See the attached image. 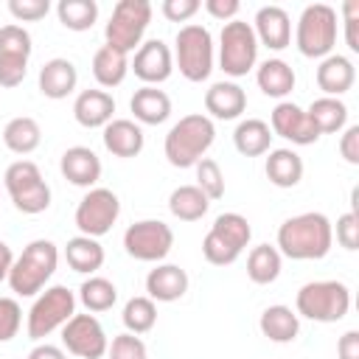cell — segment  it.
<instances>
[{
	"label": "cell",
	"instance_id": "ffe728a7",
	"mask_svg": "<svg viewBox=\"0 0 359 359\" xmlns=\"http://www.w3.org/2000/svg\"><path fill=\"white\" fill-rule=\"evenodd\" d=\"M188 272L177 264H157L146 275V297L154 303H174L188 292Z\"/></svg>",
	"mask_w": 359,
	"mask_h": 359
},
{
	"label": "cell",
	"instance_id": "e575fe53",
	"mask_svg": "<svg viewBox=\"0 0 359 359\" xmlns=\"http://www.w3.org/2000/svg\"><path fill=\"white\" fill-rule=\"evenodd\" d=\"M280 264H283V255L278 252V247H272V244H258V247H252L250 255H247V278H250L255 286H269V283L278 280Z\"/></svg>",
	"mask_w": 359,
	"mask_h": 359
},
{
	"label": "cell",
	"instance_id": "f1b7e54d",
	"mask_svg": "<svg viewBox=\"0 0 359 359\" xmlns=\"http://www.w3.org/2000/svg\"><path fill=\"white\" fill-rule=\"evenodd\" d=\"M266 180L275 188H294L303 180V157L294 149H269L264 163Z\"/></svg>",
	"mask_w": 359,
	"mask_h": 359
},
{
	"label": "cell",
	"instance_id": "8fae6325",
	"mask_svg": "<svg viewBox=\"0 0 359 359\" xmlns=\"http://www.w3.org/2000/svg\"><path fill=\"white\" fill-rule=\"evenodd\" d=\"M258 62V39L250 22L230 20L219 34V67L230 79L247 76Z\"/></svg>",
	"mask_w": 359,
	"mask_h": 359
},
{
	"label": "cell",
	"instance_id": "cb8c5ba5",
	"mask_svg": "<svg viewBox=\"0 0 359 359\" xmlns=\"http://www.w3.org/2000/svg\"><path fill=\"white\" fill-rule=\"evenodd\" d=\"M79 84V70L70 59L65 56H56V59H48L42 67H39V93L45 98H53V101H62L67 98Z\"/></svg>",
	"mask_w": 359,
	"mask_h": 359
},
{
	"label": "cell",
	"instance_id": "4dcf8cb0",
	"mask_svg": "<svg viewBox=\"0 0 359 359\" xmlns=\"http://www.w3.org/2000/svg\"><path fill=\"white\" fill-rule=\"evenodd\" d=\"M272 137L275 135H272V129H269L266 121H261V118H244V121H238V126L233 132V146L244 157H261V154L269 151Z\"/></svg>",
	"mask_w": 359,
	"mask_h": 359
},
{
	"label": "cell",
	"instance_id": "2e32d148",
	"mask_svg": "<svg viewBox=\"0 0 359 359\" xmlns=\"http://www.w3.org/2000/svg\"><path fill=\"white\" fill-rule=\"evenodd\" d=\"M129 70H135V76L146 87H157V84L171 79V73H174V53H171V48L163 39H146L135 50V59L129 62Z\"/></svg>",
	"mask_w": 359,
	"mask_h": 359
},
{
	"label": "cell",
	"instance_id": "30bf717a",
	"mask_svg": "<svg viewBox=\"0 0 359 359\" xmlns=\"http://www.w3.org/2000/svg\"><path fill=\"white\" fill-rule=\"evenodd\" d=\"M73 314H76V294L62 283L48 286L45 292L36 294L34 306L28 309L25 331L31 339L39 342V339L50 337L56 328H62Z\"/></svg>",
	"mask_w": 359,
	"mask_h": 359
},
{
	"label": "cell",
	"instance_id": "4316f807",
	"mask_svg": "<svg viewBox=\"0 0 359 359\" xmlns=\"http://www.w3.org/2000/svg\"><path fill=\"white\" fill-rule=\"evenodd\" d=\"M258 328H261V334L269 342L286 345V342H294L297 339V334H300V317L294 314V309H289L283 303H275V306H266L261 311Z\"/></svg>",
	"mask_w": 359,
	"mask_h": 359
},
{
	"label": "cell",
	"instance_id": "6da1fadb",
	"mask_svg": "<svg viewBox=\"0 0 359 359\" xmlns=\"http://www.w3.org/2000/svg\"><path fill=\"white\" fill-rule=\"evenodd\" d=\"M334 224L320 210L289 216L278 227V252L292 261H320L331 252Z\"/></svg>",
	"mask_w": 359,
	"mask_h": 359
},
{
	"label": "cell",
	"instance_id": "44dd1931",
	"mask_svg": "<svg viewBox=\"0 0 359 359\" xmlns=\"http://www.w3.org/2000/svg\"><path fill=\"white\" fill-rule=\"evenodd\" d=\"M104 149L115 157H137L146 146V135L140 129V123H135L132 118H112L107 126H104Z\"/></svg>",
	"mask_w": 359,
	"mask_h": 359
},
{
	"label": "cell",
	"instance_id": "ba28073f",
	"mask_svg": "<svg viewBox=\"0 0 359 359\" xmlns=\"http://www.w3.org/2000/svg\"><path fill=\"white\" fill-rule=\"evenodd\" d=\"M3 185L14 208L25 216H36L50 208V185L42 180L39 165L31 160H14L3 174Z\"/></svg>",
	"mask_w": 359,
	"mask_h": 359
},
{
	"label": "cell",
	"instance_id": "1f68e13d",
	"mask_svg": "<svg viewBox=\"0 0 359 359\" xmlns=\"http://www.w3.org/2000/svg\"><path fill=\"white\" fill-rule=\"evenodd\" d=\"M306 115H309V121L314 123V129L320 135H334V132H342L348 126V107H345L342 98L320 95L309 104Z\"/></svg>",
	"mask_w": 359,
	"mask_h": 359
},
{
	"label": "cell",
	"instance_id": "52a82bcc",
	"mask_svg": "<svg viewBox=\"0 0 359 359\" xmlns=\"http://www.w3.org/2000/svg\"><path fill=\"white\" fill-rule=\"evenodd\" d=\"M174 62L182 73V79L199 84L213 70V36L205 25L188 22L174 36Z\"/></svg>",
	"mask_w": 359,
	"mask_h": 359
},
{
	"label": "cell",
	"instance_id": "3957f363",
	"mask_svg": "<svg viewBox=\"0 0 359 359\" xmlns=\"http://www.w3.org/2000/svg\"><path fill=\"white\" fill-rule=\"evenodd\" d=\"M59 266V247L50 238H34L11 264L8 286L20 297H36Z\"/></svg>",
	"mask_w": 359,
	"mask_h": 359
},
{
	"label": "cell",
	"instance_id": "83f0119b",
	"mask_svg": "<svg viewBox=\"0 0 359 359\" xmlns=\"http://www.w3.org/2000/svg\"><path fill=\"white\" fill-rule=\"evenodd\" d=\"M255 81H258V90H261L264 95L283 101V98L294 90L297 76H294V70H292L289 62L272 56V59H266V62L258 65V70H255Z\"/></svg>",
	"mask_w": 359,
	"mask_h": 359
},
{
	"label": "cell",
	"instance_id": "4fadbf2b",
	"mask_svg": "<svg viewBox=\"0 0 359 359\" xmlns=\"http://www.w3.org/2000/svg\"><path fill=\"white\" fill-rule=\"evenodd\" d=\"M174 247V230L160 219H140L126 227L123 233V250L135 261L160 264Z\"/></svg>",
	"mask_w": 359,
	"mask_h": 359
},
{
	"label": "cell",
	"instance_id": "d6986e66",
	"mask_svg": "<svg viewBox=\"0 0 359 359\" xmlns=\"http://www.w3.org/2000/svg\"><path fill=\"white\" fill-rule=\"evenodd\" d=\"M252 31L258 45H266L269 50H283L292 45V20L280 6H261L255 11Z\"/></svg>",
	"mask_w": 359,
	"mask_h": 359
},
{
	"label": "cell",
	"instance_id": "d590c367",
	"mask_svg": "<svg viewBox=\"0 0 359 359\" xmlns=\"http://www.w3.org/2000/svg\"><path fill=\"white\" fill-rule=\"evenodd\" d=\"M210 208V199L196 185H180L168 196V210L180 222H199Z\"/></svg>",
	"mask_w": 359,
	"mask_h": 359
},
{
	"label": "cell",
	"instance_id": "7a4b0ae2",
	"mask_svg": "<svg viewBox=\"0 0 359 359\" xmlns=\"http://www.w3.org/2000/svg\"><path fill=\"white\" fill-rule=\"evenodd\" d=\"M216 140V126L208 115H182L163 140V154L174 168H194Z\"/></svg>",
	"mask_w": 359,
	"mask_h": 359
},
{
	"label": "cell",
	"instance_id": "836d02e7",
	"mask_svg": "<svg viewBox=\"0 0 359 359\" xmlns=\"http://www.w3.org/2000/svg\"><path fill=\"white\" fill-rule=\"evenodd\" d=\"M129 73V56L115 50L112 45H101L95 53H93V76L101 87H118L123 84Z\"/></svg>",
	"mask_w": 359,
	"mask_h": 359
},
{
	"label": "cell",
	"instance_id": "8d00e7d4",
	"mask_svg": "<svg viewBox=\"0 0 359 359\" xmlns=\"http://www.w3.org/2000/svg\"><path fill=\"white\" fill-rule=\"evenodd\" d=\"M81 306L90 311V314H98V311H109L118 300V289L109 278H101V275H90L81 286H79V297Z\"/></svg>",
	"mask_w": 359,
	"mask_h": 359
},
{
	"label": "cell",
	"instance_id": "681fc988",
	"mask_svg": "<svg viewBox=\"0 0 359 359\" xmlns=\"http://www.w3.org/2000/svg\"><path fill=\"white\" fill-rule=\"evenodd\" d=\"M337 356H339V359H359V331H356V328H351V331H345V334L339 337V342H337Z\"/></svg>",
	"mask_w": 359,
	"mask_h": 359
},
{
	"label": "cell",
	"instance_id": "60d3db41",
	"mask_svg": "<svg viewBox=\"0 0 359 359\" xmlns=\"http://www.w3.org/2000/svg\"><path fill=\"white\" fill-rule=\"evenodd\" d=\"M107 356L109 359H146V342L137 334H118L112 337V342L107 345Z\"/></svg>",
	"mask_w": 359,
	"mask_h": 359
},
{
	"label": "cell",
	"instance_id": "9c48e42d",
	"mask_svg": "<svg viewBox=\"0 0 359 359\" xmlns=\"http://www.w3.org/2000/svg\"><path fill=\"white\" fill-rule=\"evenodd\" d=\"M151 22V3L149 0H118L112 17L104 28V45H112L121 53H132L143 45V34Z\"/></svg>",
	"mask_w": 359,
	"mask_h": 359
},
{
	"label": "cell",
	"instance_id": "8992f818",
	"mask_svg": "<svg viewBox=\"0 0 359 359\" xmlns=\"http://www.w3.org/2000/svg\"><path fill=\"white\" fill-rule=\"evenodd\" d=\"M252 238V227L241 213H219L202 238V255L213 266H230L238 261L244 247Z\"/></svg>",
	"mask_w": 359,
	"mask_h": 359
},
{
	"label": "cell",
	"instance_id": "7bdbcfd3",
	"mask_svg": "<svg viewBox=\"0 0 359 359\" xmlns=\"http://www.w3.org/2000/svg\"><path fill=\"white\" fill-rule=\"evenodd\" d=\"M50 11L48 0H8V14L17 22H36Z\"/></svg>",
	"mask_w": 359,
	"mask_h": 359
},
{
	"label": "cell",
	"instance_id": "5b68a950",
	"mask_svg": "<svg viewBox=\"0 0 359 359\" xmlns=\"http://www.w3.org/2000/svg\"><path fill=\"white\" fill-rule=\"evenodd\" d=\"M294 45L306 59H325L337 45V11L328 3H311L300 11Z\"/></svg>",
	"mask_w": 359,
	"mask_h": 359
},
{
	"label": "cell",
	"instance_id": "f907efd6",
	"mask_svg": "<svg viewBox=\"0 0 359 359\" xmlns=\"http://www.w3.org/2000/svg\"><path fill=\"white\" fill-rule=\"evenodd\" d=\"M28 359H67V356H65V348L50 345V342H39V345L31 348Z\"/></svg>",
	"mask_w": 359,
	"mask_h": 359
},
{
	"label": "cell",
	"instance_id": "ac0fdd59",
	"mask_svg": "<svg viewBox=\"0 0 359 359\" xmlns=\"http://www.w3.org/2000/svg\"><path fill=\"white\" fill-rule=\"evenodd\" d=\"M59 171L70 185L90 191L101 180V157L90 146H70L59 160Z\"/></svg>",
	"mask_w": 359,
	"mask_h": 359
},
{
	"label": "cell",
	"instance_id": "f546056e",
	"mask_svg": "<svg viewBox=\"0 0 359 359\" xmlns=\"http://www.w3.org/2000/svg\"><path fill=\"white\" fill-rule=\"evenodd\" d=\"M65 261L73 272L79 275H95L101 266H104V247L98 238H90V236H73L67 238L65 244Z\"/></svg>",
	"mask_w": 359,
	"mask_h": 359
},
{
	"label": "cell",
	"instance_id": "b9f144b4",
	"mask_svg": "<svg viewBox=\"0 0 359 359\" xmlns=\"http://www.w3.org/2000/svg\"><path fill=\"white\" fill-rule=\"evenodd\" d=\"M22 309L14 297H0V342H11L20 334Z\"/></svg>",
	"mask_w": 359,
	"mask_h": 359
},
{
	"label": "cell",
	"instance_id": "277c9868",
	"mask_svg": "<svg viewBox=\"0 0 359 359\" xmlns=\"http://www.w3.org/2000/svg\"><path fill=\"white\" fill-rule=\"evenodd\" d=\"M351 311V289L342 280H309L297 289L294 314L311 323H339Z\"/></svg>",
	"mask_w": 359,
	"mask_h": 359
},
{
	"label": "cell",
	"instance_id": "7402d4cb",
	"mask_svg": "<svg viewBox=\"0 0 359 359\" xmlns=\"http://www.w3.org/2000/svg\"><path fill=\"white\" fill-rule=\"evenodd\" d=\"M205 109H208V118L236 121L247 109V93L236 81H213L205 90Z\"/></svg>",
	"mask_w": 359,
	"mask_h": 359
},
{
	"label": "cell",
	"instance_id": "5bb4252c",
	"mask_svg": "<svg viewBox=\"0 0 359 359\" xmlns=\"http://www.w3.org/2000/svg\"><path fill=\"white\" fill-rule=\"evenodd\" d=\"M31 50V34L20 22L0 28V87H20L25 81Z\"/></svg>",
	"mask_w": 359,
	"mask_h": 359
},
{
	"label": "cell",
	"instance_id": "74e56055",
	"mask_svg": "<svg viewBox=\"0 0 359 359\" xmlns=\"http://www.w3.org/2000/svg\"><path fill=\"white\" fill-rule=\"evenodd\" d=\"M56 17L67 31H90L98 20V3L95 0H59Z\"/></svg>",
	"mask_w": 359,
	"mask_h": 359
},
{
	"label": "cell",
	"instance_id": "c3c4849f",
	"mask_svg": "<svg viewBox=\"0 0 359 359\" xmlns=\"http://www.w3.org/2000/svg\"><path fill=\"white\" fill-rule=\"evenodd\" d=\"M238 8H241L238 0H205V11H208L210 17H216V20H222V22L236 20Z\"/></svg>",
	"mask_w": 359,
	"mask_h": 359
},
{
	"label": "cell",
	"instance_id": "bcb514c9",
	"mask_svg": "<svg viewBox=\"0 0 359 359\" xmlns=\"http://www.w3.org/2000/svg\"><path fill=\"white\" fill-rule=\"evenodd\" d=\"M199 8H202L199 0H163V6H160L163 17L171 20V22H185V20H191Z\"/></svg>",
	"mask_w": 359,
	"mask_h": 359
},
{
	"label": "cell",
	"instance_id": "7c38bea8",
	"mask_svg": "<svg viewBox=\"0 0 359 359\" xmlns=\"http://www.w3.org/2000/svg\"><path fill=\"white\" fill-rule=\"evenodd\" d=\"M121 216V199L115 191L109 188H90L81 202L76 205V213H73V222L79 227L81 236H90V238H101L112 230V224L118 222Z\"/></svg>",
	"mask_w": 359,
	"mask_h": 359
},
{
	"label": "cell",
	"instance_id": "f6af8a7d",
	"mask_svg": "<svg viewBox=\"0 0 359 359\" xmlns=\"http://www.w3.org/2000/svg\"><path fill=\"white\" fill-rule=\"evenodd\" d=\"M337 241L345 250H356V244H359V216H356V210H348L337 219Z\"/></svg>",
	"mask_w": 359,
	"mask_h": 359
},
{
	"label": "cell",
	"instance_id": "d4e9b609",
	"mask_svg": "<svg viewBox=\"0 0 359 359\" xmlns=\"http://www.w3.org/2000/svg\"><path fill=\"white\" fill-rule=\"evenodd\" d=\"M314 79H317V87H320L325 95L339 98L342 93H348V90L353 87V81H356V67H353V62H351L348 56L331 53V56L320 59Z\"/></svg>",
	"mask_w": 359,
	"mask_h": 359
},
{
	"label": "cell",
	"instance_id": "ab89813d",
	"mask_svg": "<svg viewBox=\"0 0 359 359\" xmlns=\"http://www.w3.org/2000/svg\"><path fill=\"white\" fill-rule=\"evenodd\" d=\"M196 188L213 202V199H222L224 196V174H222V168H219V163L216 160H210V157H202L196 165Z\"/></svg>",
	"mask_w": 359,
	"mask_h": 359
},
{
	"label": "cell",
	"instance_id": "603a6c76",
	"mask_svg": "<svg viewBox=\"0 0 359 359\" xmlns=\"http://www.w3.org/2000/svg\"><path fill=\"white\" fill-rule=\"evenodd\" d=\"M115 115V98L107 90H81L73 101V118L84 129H104Z\"/></svg>",
	"mask_w": 359,
	"mask_h": 359
},
{
	"label": "cell",
	"instance_id": "7dc6e473",
	"mask_svg": "<svg viewBox=\"0 0 359 359\" xmlns=\"http://www.w3.org/2000/svg\"><path fill=\"white\" fill-rule=\"evenodd\" d=\"M339 154L345 163L351 165H359V126L351 123L342 129V137H339Z\"/></svg>",
	"mask_w": 359,
	"mask_h": 359
},
{
	"label": "cell",
	"instance_id": "ee69618b",
	"mask_svg": "<svg viewBox=\"0 0 359 359\" xmlns=\"http://www.w3.org/2000/svg\"><path fill=\"white\" fill-rule=\"evenodd\" d=\"M342 22H345V45L359 53V0L342 3Z\"/></svg>",
	"mask_w": 359,
	"mask_h": 359
},
{
	"label": "cell",
	"instance_id": "e0dca14e",
	"mask_svg": "<svg viewBox=\"0 0 359 359\" xmlns=\"http://www.w3.org/2000/svg\"><path fill=\"white\" fill-rule=\"evenodd\" d=\"M269 129L272 135L294 143V146H311L320 140V132L309 121L306 109L297 107L294 101H278L272 115H269Z\"/></svg>",
	"mask_w": 359,
	"mask_h": 359
},
{
	"label": "cell",
	"instance_id": "d6a6232c",
	"mask_svg": "<svg viewBox=\"0 0 359 359\" xmlns=\"http://www.w3.org/2000/svg\"><path fill=\"white\" fill-rule=\"evenodd\" d=\"M3 143L14 154H31L42 143V129L31 115H17L3 126Z\"/></svg>",
	"mask_w": 359,
	"mask_h": 359
},
{
	"label": "cell",
	"instance_id": "f35d334b",
	"mask_svg": "<svg viewBox=\"0 0 359 359\" xmlns=\"http://www.w3.org/2000/svg\"><path fill=\"white\" fill-rule=\"evenodd\" d=\"M121 320H123V325H126L129 334H137L140 337V334H146V331L154 328V323H157V306L146 294L129 297L126 306H123V311H121Z\"/></svg>",
	"mask_w": 359,
	"mask_h": 359
},
{
	"label": "cell",
	"instance_id": "9a60e30c",
	"mask_svg": "<svg viewBox=\"0 0 359 359\" xmlns=\"http://www.w3.org/2000/svg\"><path fill=\"white\" fill-rule=\"evenodd\" d=\"M107 331L95 314H73L62 325V348L79 359H101L107 353Z\"/></svg>",
	"mask_w": 359,
	"mask_h": 359
},
{
	"label": "cell",
	"instance_id": "484cf974",
	"mask_svg": "<svg viewBox=\"0 0 359 359\" xmlns=\"http://www.w3.org/2000/svg\"><path fill=\"white\" fill-rule=\"evenodd\" d=\"M129 109L135 115V123H146V126H160L168 121L171 115V98L165 90L157 87H140L135 90V95L129 98Z\"/></svg>",
	"mask_w": 359,
	"mask_h": 359
},
{
	"label": "cell",
	"instance_id": "816d5d0a",
	"mask_svg": "<svg viewBox=\"0 0 359 359\" xmlns=\"http://www.w3.org/2000/svg\"><path fill=\"white\" fill-rule=\"evenodd\" d=\"M11 264H14V252L6 241H0V283L8 280V272H11Z\"/></svg>",
	"mask_w": 359,
	"mask_h": 359
}]
</instances>
